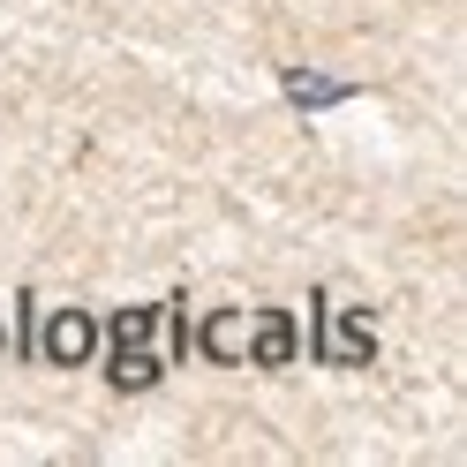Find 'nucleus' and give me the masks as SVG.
I'll list each match as a JSON object with an SVG mask.
<instances>
[{"instance_id": "obj_1", "label": "nucleus", "mask_w": 467, "mask_h": 467, "mask_svg": "<svg viewBox=\"0 0 467 467\" xmlns=\"http://www.w3.org/2000/svg\"><path fill=\"white\" fill-rule=\"evenodd\" d=\"M91 347H99V317H91V309H53V317H46V332H38V355H46V362H61V369L91 362Z\"/></svg>"}, {"instance_id": "obj_2", "label": "nucleus", "mask_w": 467, "mask_h": 467, "mask_svg": "<svg viewBox=\"0 0 467 467\" xmlns=\"http://www.w3.org/2000/svg\"><path fill=\"white\" fill-rule=\"evenodd\" d=\"M317 317H325V339H317V355H325V362H369L377 355V339H369V317L362 309H347V317H332V302L325 295H317Z\"/></svg>"}, {"instance_id": "obj_3", "label": "nucleus", "mask_w": 467, "mask_h": 467, "mask_svg": "<svg viewBox=\"0 0 467 467\" xmlns=\"http://www.w3.org/2000/svg\"><path fill=\"white\" fill-rule=\"evenodd\" d=\"M242 355H249V362H265V369H286V362H295V317H286V309H256V317H249Z\"/></svg>"}, {"instance_id": "obj_4", "label": "nucleus", "mask_w": 467, "mask_h": 467, "mask_svg": "<svg viewBox=\"0 0 467 467\" xmlns=\"http://www.w3.org/2000/svg\"><path fill=\"white\" fill-rule=\"evenodd\" d=\"M159 377H166L159 347H113V362H106V385L113 392H151Z\"/></svg>"}, {"instance_id": "obj_5", "label": "nucleus", "mask_w": 467, "mask_h": 467, "mask_svg": "<svg viewBox=\"0 0 467 467\" xmlns=\"http://www.w3.org/2000/svg\"><path fill=\"white\" fill-rule=\"evenodd\" d=\"M242 339H249V317L242 309H212L196 325V355H212V362H242Z\"/></svg>"}, {"instance_id": "obj_6", "label": "nucleus", "mask_w": 467, "mask_h": 467, "mask_svg": "<svg viewBox=\"0 0 467 467\" xmlns=\"http://www.w3.org/2000/svg\"><path fill=\"white\" fill-rule=\"evenodd\" d=\"M279 91L295 99L302 113H325V106H339V99H355V83H339V76H317V68H286V76H279Z\"/></svg>"}, {"instance_id": "obj_7", "label": "nucleus", "mask_w": 467, "mask_h": 467, "mask_svg": "<svg viewBox=\"0 0 467 467\" xmlns=\"http://www.w3.org/2000/svg\"><path fill=\"white\" fill-rule=\"evenodd\" d=\"M159 325H166V317L136 302V309H113V317H106V339H113V347H151Z\"/></svg>"}]
</instances>
